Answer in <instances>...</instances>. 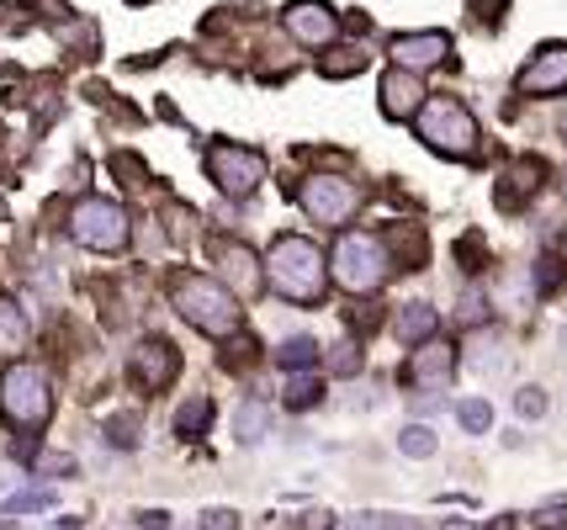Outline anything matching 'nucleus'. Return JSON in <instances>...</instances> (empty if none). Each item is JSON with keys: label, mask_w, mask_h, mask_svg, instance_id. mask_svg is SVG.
I'll return each instance as SVG.
<instances>
[{"label": "nucleus", "mask_w": 567, "mask_h": 530, "mask_svg": "<svg viewBox=\"0 0 567 530\" xmlns=\"http://www.w3.org/2000/svg\"><path fill=\"white\" fill-rule=\"evenodd\" d=\"M234 429H239V440H245V446H260V440H266V429H271V414H266L260 404H245L239 408V419H234Z\"/></svg>", "instance_id": "a878e982"}, {"label": "nucleus", "mask_w": 567, "mask_h": 530, "mask_svg": "<svg viewBox=\"0 0 567 530\" xmlns=\"http://www.w3.org/2000/svg\"><path fill=\"white\" fill-rule=\"evenodd\" d=\"M319 70H323L329 80H350V75H361V70H367V53H361V49H334V53H329V59L319 64Z\"/></svg>", "instance_id": "bb28decb"}, {"label": "nucleus", "mask_w": 567, "mask_h": 530, "mask_svg": "<svg viewBox=\"0 0 567 530\" xmlns=\"http://www.w3.org/2000/svg\"><path fill=\"white\" fill-rule=\"evenodd\" d=\"M398 451L414 456V461H430V456L441 451V440H435V429H430V425H403V435H398Z\"/></svg>", "instance_id": "5701e85b"}, {"label": "nucleus", "mask_w": 567, "mask_h": 530, "mask_svg": "<svg viewBox=\"0 0 567 530\" xmlns=\"http://www.w3.org/2000/svg\"><path fill=\"white\" fill-rule=\"evenodd\" d=\"M266 287L281 303L319 308L329 298V254L302 233H276L266 250Z\"/></svg>", "instance_id": "f257e3e1"}, {"label": "nucleus", "mask_w": 567, "mask_h": 530, "mask_svg": "<svg viewBox=\"0 0 567 530\" xmlns=\"http://www.w3.org/2000/svg\"><path fill=\"white\" fill-rule=\"evenodd\" d=\"M0 419L17 435H43L53 419V382L38 361H11L0 372Z\"/></svg>", "instance_id": "20e7f679"}, {"label": "nucleus", "mask_w": 567, "mask_h": 530, "mask_svg": "<svg viewBox=\"0 0 567 530\" xmlns=\"http://www.w3.org/2000/svg\"><path fill=\"white\" fill-rule=\"evenodd\" d=\"M445 530H472V526H467V520H451V526H445Z\"/></svg>", "instance_id": "a19ab883"}, {"label": "nucleus", "mask_w": 567, "mask_h": 530, "mask_svg": "<svg viewBox=\"0 0 567 530\" xmlns=\"http://www.w3.org/2000/svg\"><path fill=\"white\" fill-rule=\"evenodd\" d=\"M563 351H567V329H563Z\"/></svg>", "instance_id": "c03bdc74"}, {"label": "nucleus", "mask_w": 567, "mask_h": 530, "mask_svg": "<svg viewBox=\"0 0 567 530\" xmlns=\"http://www.w3.org/2000/svg\"><path fill=\"white\" fill-rule=\"evenodd\" d=\"M563 520H567V505H546L542 515H536V526L542 530H563Z\"/></svg>", "instance_id": "e433bc0d"}, {"label": "nucleus", "mask_w": 567, "mask_h": 530, "mask_svg": "<svg viewBox=\"0 0 567 530\" xmlns=\"http://www.w3.org/2000/svg\"><path fill=\"white\" fill-rule=\"evenodd\" d=\"M472 11H477L483 22H498V17L509 11V0H472Z\"/></svg>", "instance_id": "c9c22d12"}, {"label": "nucleus", "mask_w": 567, "mask_h": 530, "mask_svg": "<svg viewBox=\"0 0 567 530\" xmlns=\"http://www.w3.org/2000/svg\"><path fill=\"white\" fill-rule=\"evenodd\" d=\"M519 96H563L567 91V43H542L515 75Z\"/></svg>", "instance_id": "f8f14e48"}, {"label": "nucleus", "mask_w": 567, "mask_h": 530, "mask_svg": "<svg viewBox=\"0 0 567 530\" xmlns=\"http://www.w3.org/2000/svg\"><path fill=\"white\" fill-rule=\"evenodd\" d=\"M456 366H462L456 345H445V340H424V345H414L409 361H403V382H409V387H424V393H441V387H451Z\"/></svg>", "instance_id": "9b49d317"}, {"label": "nucleus", "mask_w": 567, "mask_h": 530, "mask_svg": "<svg viewBox=\"0 0 567 530\" xmlns=\"http://www.w3.org/2000/svg\"><path fill=\"white\" fill-rule=\"evenodd\" d=\"M414 133H420L424 149H435L441 159H472L477 154V117H472L462 96H451V91H435V96H424V106L414 112Z\"/></svg>", "instance_id": "39448f33"}, {"label": "nucleus", "mask_w": 567, "mask_h": 530, "mask_svg": "<svg viewBox=\"0 0 567 530\" xmlns=\"http://www.w3.org/2000/svg\"><path fill=\"white\" fill-rule=\"evenodd\" d=\"M456 324H462V329H483V324H488V298H483V292H467V298H462V308H456Z\"/></svg>", "instance_id": "7c9ffc66"}, {"label": "nucleus", "mask_w": 567, "mask_h": 530, "mask_svg": "<svg viewBox=\"0 0 567 530\" xmlns=\"http://www.w3.org/2000/svg\"><path fill=\"white\" fill-rule=\"evenodd\" d=\"M382 245H388L398 271H420L424 260H430V239H424V228H414V224H393L382 233Z\"/></svg>", "instance_id": "f3484780"}, {"label": "nucleus", "mask_w": 567, "mask_h": 530, "mask_svg": "<svg viewBox=\"0 0 567 530\" xmlns=\"http://www.w3.org/2000/svg\"><path fill=\"white\" fill-rule=\"evenodd\" d=\"M456 260H462V271H483L488 266V245H483V233H467V239H456Z\"/></svg>", "instance_id": "c85d7f7f"}, {"label": "nucleus", "mask_w": 567, "mask_h": 530, "mask_svg": "<svg viewBox=\"0 0 567 530\" xmlns=\"http://www.w3.org/2000/svg\"><path fill=\"white\" fill-rule=\"evenodd\" d=\"M207 176L223 197H255L266 180V154L245 149V144H213L207 149Z\"/></svg>", "instance_id": "6e6552de"}, {"label": "nucleus", "mask_w": 567, "mask_h": 530, "mask_svg": "<svg viewBox=\"0 0 567 530\" xmlns=\"http://www.w3.org/2000/svg\"><path fill=\"white\" fill-rule=\"evenodd\" d=\"M563 281H567V266H563V254H557V250L536 254V271H530V287H536V292H557Z\"/></svg>", "instance_id": "b1692460"}, {"label": "nucleus", "mask_w": 567, "mask_h": 530, "mask_svg": "<svg viewBox=\"0 0 567 530\" xmlns=\"http://www.w3.org/2000/svg\"><path fill=\"white\" fill-rule=\"evenodd\" d=\"M542 180H546V159H536V154H519V159H509V165H504V176H498V186H494V202L504 207V212H519V207L542 191Z\"/></svg>", "instance_id": "2eb2a0df"}, {"label": "nucleus", "mask_w": 567, "mask_h": 530, "mask_svg": "<svg viewBox=\"0 0 567 530\" xmlns=\"http://www.w3.org/2000/svg\"><path fill=\"white\" fill-rule=\"evenodd\" d=\"M255 351H260L255 340H239V345H234V355H223V366H234V372H239L245 361H255Z\"/></svg>", "instance_id": "f704fd0d"}, {"label": "nucleus", "mask_w": 567, "mask_h": 530, "mask_svg": "<svg viewBox=\"0 0 567 530\" xmlns=\"http://www.w3.org/2000/svg\"><path fill=\"white\" fill-rule=\"evenodd\" d=\"M435 324H441V319H435V308H430V303H403V308H398V319H393L398 340H403L409 351H414V345H424V340H435Z\"/></svg>", "instance_id": "a211bd4d"}, {"label": "nucleus", "mask_w": 567, "mask_h": 530, "mask_svg": "<svg viewBox=\"0 0 567 530\" xmlns=\"http://www.w3.org/2000/svg\"><path fill=\"white\" fill-rule=\"evenodd\" d=\"M377 96H382V117H388V123H414V112H420L424 106V96H430V91H424V80L414 75V70H388V75H382V85H377Z\"/></svg>", "instance_id": "dca6fc26"}, {"label": "nucleus", "mask_w": 567, "mask_h": 530, "mask_svg": "<svg viewBox=\"0 0 567 530\" xmlns=\"http://www.w3.org/2000/svg\"><path fill=\"white\" fill-rule=\"evenodd\" d=\"M546 387H536V382H525V387H519L515 393V414L519 419H546Z\"/></svg>", "instance_id": "cd10ccee"}, {"label": "nucleus", "mask_w": 567, "mask_h": 530, "mask_svg": "<svg viewBox=\"0 0 567 530\" xmlns=\"http://www.w3.org/2000/svg\"><path fill=\"white\" fill-rule=\"evenodd\" d=\"M319 361V340H308V334H292V340H281V351H276V366L292 377V372H308Z\"/></svg>", "instance_id": "412c9836"}, {"label": "nucleus", "mask_w": 567, "mask_h": 530, "mask_svg": "<svg viewBox=\"0 0 567 530\" xmlns=\"http://www.w3.org/2000/svg\"><path fill=\"white\" fill-rule=\"evenodd\" d=\"M350 324L371 334V329H382V313H371V303H361V308H350Z\"/></svg>", "instance_id": "72a5a7b5"}, {"label": "nucleus", "mask_w": 567, "mask_h": 530, "mask_svg": "<svg viewBox=\"0 0 567 530\" xmlns=\"http://www.w3.org/2000/svg\"><path fill=\"white\" fill-rule=\"evenodd\" d=\"M297 207L323 228H350L355 212L367 207V191L350 176H302L297 180Z\"/></svg>", "instance_id": "0eeeda50"}, {"label": "nucleus", "mask_w": 567, "mask_h": 530, "mask_svg": "<svg viewBox=\"0 0 567 530\" xmlns=\"http://www.w3.org/2000/svg\"><path fill=\"white\" fill-rule=\"evenodd\" d=\"M388 53H393L398 70L424 75V70H435V64L451 59V32H398L393 43H388Z\"/></svg>", "instance_id": "4468645a"}, {"label": "nucleus", "mask_w": 567, "mask_h": 530, "mask_svg": "<svg viewBox=\"0 0 567 530\" xmlns=\"http://www.w3.org/2000/svg\"><path fill=\"white\" fill-rule=\"evenodd\" d=\"M207 425H213V398H207V393H192L186 404L175 408V435H181V440H202Z\"/></svg>", "instance_id": "6ab92c4d"}, {"label": "nucleus", "mask_w": 567, "mask_h": 530, "mask_svg": "<svg viewBox=\"0 0 567 530\" xmlns=\"http://www.w3.org/2000/svg\"><path fill=\"white\" fill-rule=\"evenodd\" d=\"M213 250H218V266H223V287H228L234 298H255V292L266 287V260L249 250V245H239V239H218Z\"/></svg>", "instance_id": "ddd939ff"}, {"label": "nucleus", "mask_w": 567, "mask_h": 530, "mask_svg": "<svg viewBox=\"0 0 567 530\" xmlns=\"http://www.w3.org/2000/svg\"><path fill=\"white\" fill-rule=\"evenodd\" d=\"M70 239L80 245V250L123 254L127 239H133L127 207L112 202V197H80V202L70 207Z\"/></svg>", "instance_id": "423d86ee"}, {"label": "nucleus", "mask_w": 567, "mask_h": 530, "mask_svg": "<svg viewBox=\"0 0 567 530\" xmlns=\"http://www.w3.org/2000/svg\"><path fill=\"white\" fill-rule=\"evenodd\" d=\"M393 254L382 245V233H367V228H340L334 239V254H329V277L334 287H346L350 298H371L382 292L388 277H393Z\"/></svg>", "instance_id": "7ed1b4c3"}, {"label": "nucleus", "mask_w": 567, "mask_h": 530, "mask_svg": "<svg viewBox=\"0 0 567 530\" xmlns=\"http://www.w3.org/2000/svg\"><path fill=\"white\" fill-rule=\"evenodd\" d=\"M456 425L467 429V435H488V429H494V404H488V398L456 404Z\"/></svg>", "instance_id": "393cba45"}, {"label": "nucleus", "mask_w": 567, "mask_h": 530, "mask_svg": "<svg viewBox=\"0 0 567 530\" xmlns=\"http://www.w3.org/2000/svg\"><path fill=\"white\" fill-rule=\"evenodd\" d=\"M11 515H32V509H49V493H22V499H11Z\"/></svg>", "instance_id": "473e14b6"}, {"label": "nucleus", "mask_w": 567, "mask_h": 530, "mask_svg": "<svg viewBox=\"0 0 567 530\" xmlns=\"http://www.w3.org/2000/svg\"><path fill=\"white\" fill-rule=\"evenodd\" d=\"M557 197H563V202H567V165H563V170H557Z\"/></svg>", "instance_id": "ea45409f"}, {"label": "nucleus", "mask_w": 567, "mask_h": 530, "mask_svg": "<svg viewBox=\"0 0 567 530\" xmlns=\"http://www.w3.org/2000/svg\"><path fill=\"white\" fill-rule=\"evenodd\" d=\"M127 6H148V0H127Z\"/></svg>", "instance_id": "37998d69"}, {"label": "nucleus", "mask_w": 567, "mask_h": 530, "mask_svg": "<svg viewBox=\"0 0 567 530\" xmlns=\"http://www.w3.org/2000/svg\"><path fill=\"white\" fill-rule=\"evenodd\" d=\"M138 526L144 530H171V515H165V509H144V515H138Z\"/></svg>", "instance_id": "4c0bfd02"}, {"label": "nucleus", "mask_w": 567, "mask_h": 530, "mask_svg": "<svg viewBox=\"0 0 567 530\" xmlns=\"http://www.w3.org/2000/svg\"><path fill=\"white\" fill-rule=\"evenodd\" d=\"M27 340H32V324H27V313L11 303V298H0V355L27 351Z\"/></svg>", "instance_id": "aec40b11"}, {"label": "nucleus", "mask_w": 567, "mask_h": 530, "mask_svg": "<svg viewBox=\"0 0 567 530\" xmlns=\"http://www.w3.org/2000/svg\"><path fill=\"white\" fill-rule=\"evenodd\" d=\"M281 404L292 408V414H308V408L323 404V382L308 377V372H292V382H287V398Z\"/></svg>", "instance_id": "4be33fe9"}, {"label": "nucleus", "mask_w": 567, "mask_h": 530, "mask_svg": "<svg viewBox=\"0 0 567 530\" xmlns=\"http://www.w3.org/2000/svg\"><path fill=\"white\" fill-rule=\"evenodd\" d=\"M281 27L292 32V43H302V49H329L334 32H340V11L329 0H287Z\"/></svg>", "instance_id": "9d476101"}, {"label": "nucleus", "mask_w": 567, "mask_h": 530, "mask_svg": "<svg viewBox=\"0 0 567 530\" xmlns=\"http://www.w3.org/2000/svg\"><path fill=\"white\" fill-rule=\"evenodd\" d=\"M329 366H334V377H355V372H361V345H355V340H340V345L329 351Z\"/></svg>", "instance_id": "c756f323"}, {"label": "nucleus", "mask_w": 567, "mask_h": 530, "mask_svg": "<svg viewBox=\"0 0 567 530\" xmlns=\"http://www.w3.org/2000/svg\"><path fill=\"white\" fill-rule=\"evenodd\" d=\"M202 530H239V515H234V509H207V515H202Z\"/></svg>", "instance_id": "2f4dec72"}, {"label": "nucleus", "mask_w": 567, "mask_h": 530, "mask_svg": "<svg viewBox=\"0 0 567 530\" xmlns=\"http://www.w3.org/2000/svg\"><path fill=\"white\" fill-rule=\"evenodd\" d=\"M171 303H175V313L197 329V334H207V340H234L239 324H245L239 298H234L218 277H202V271H175Z\"/></svg>", "instance_id": "f03ea898"}, {"label": "nucleus", "mask_w": 567, "mask_h": 530, "mask_svg": "<svg viewBox=\"0 0 567 530\" xmlns=\"http://www.w3.org/2000/svg\"><path fill=\"white\" fill-rule=\"evenodd\" d=\"M346 530H388V526H382L377 515H350V526H346Z\"/></svg>", "instance_id": "58836bf2"}, {"label": "nucleus", "mask_w": 567, "mask_h": 530, "mask_svg": "<svg viewBox=\"0 0 567 530\" xmlns=\"http://www.w3.org/2000/svg\"><path fill=\"white\" fill-rule=\"evenodd\" d=\"M175 377H181V351H175L171 340L148 334V340H138V345H133V355H127V382H133L144 398L165 393Z\"/></svg>", "instance_id": "1a4fd4ad"}, {"label": "nucleus", "mask_w": 567, "mask_h": 530, "mask_svg": "<svg viewBox=\"0 0 567 530\" xmlns=\"http://www.w3.org/2000/svg\"><path fill=\"white\" fill-rule=\"evenodd\" d=\"M388 530H424V526H388Z\"/></svg>", "instance_id": "79ce46f5"}]
</instances>
